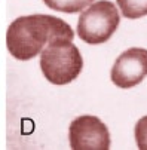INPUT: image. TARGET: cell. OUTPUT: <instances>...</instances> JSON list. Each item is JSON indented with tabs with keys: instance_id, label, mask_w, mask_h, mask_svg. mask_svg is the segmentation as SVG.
Returning a JSON list of instances; mask_svg holds the SVG:
<instances>
[{
	"instance_id": "6da1fadb",
	"label": "cell",
	"mask_w": 147,
	"mask_h": 150,
	"mask_svg": "<svg viewBox=\"0 0 147 150\" xmlns=\"http://www.w3.org/2000/svg\"><path fill=\"white\" fill-rule=\"evenodd\" d=\"M71 27L54 15H27L13 19L8 27L6 46L11 55L21 61H28L39 55L49 42L55 39L73 40Z\"/></svg>"
},
{
	"instance_id": "7a4b0ae2",
	"label": "cell",
	"mask_w": 147,
	"mask_h": 150,
	"mask_svg": "<svg viewBox=\"0 0 147 150\" xmlns=\"http://www.w3.org/2000/svg\"><path fill=\"white\" fill-rule=\"evenodd\" d=\"M40 69L54 85L73 82L83 69V58L70 39H55L40 52Z\"/></svg>"
},
{
	"instance_id": "3957f363",
	"label": "cell",
	"mask_w": 147,
	"mask_h": 150,
	"mask_svg": "<svg viewBox=\"0 0 147 150\" xmlns=\"http://www.w3.org/2000/svg\"><path fill=\"white\" fill-rule=\"evenodd\" d=\"M119 23L117 6L109 0H98L82 11L77 21V34L85 43L100 45L114 34Z\"/></svg>"
},
{
	"instance_id": "277c9868",
	"label": "cell",
	"mask_w": 147,
	"mask_h": 150,
	"mask_svg": "<svg viewBox=\"0 0 147 150\" xmlns=\"http://www.w3.org/2000/svg\"><path fill=\"white\" fill-rule=\"evenodd\" d=\"M70 146L74 150H107L110 132L97 116H79L69 129Z\"/></svg>"
},
{
	"instance_id": "5b68a950",
	"label": "cell",
	"mask_w": 147,
	"mask_h": 150,
	"mask_svg": "<svg viewBox=\"0 0 147 150\" xmlns=\"http://www.w3.org/2000/svg\"><path fill=\"white\" fill-rule=\"evenodd\" d=\"M147 76V49L131 48L122 52L112 67V82L120 89L137 86Z\"/></svg>"
},
{
	"instance_id": "8992f818",
	"label": "cell",
	"mask_w": 147,
	"mask_h": 150,
	"mask_svg": "<svg viewBox=\"0 0 147 150\" xmlns=\"http://www.w3.org/2000/svg\"><path fill=\"white\" fill-rule=\"evenodd\" d=\"M43 2L52 11L76 13V12H82L85 8H88L94 0H43Z\"/></svg>"
},
{
	"instance_id": "52a82bcc",
	"label": "cell",
	"mask_w": 147,
	"mask_h": 150,
	"mask_svg": "<svg viewBox=\"0 0 147 150\" xmlns=\"http://www.w3.org/2000/svg\"><path fill=\"white\" fill-rule=\"evenodd\" d=\"M117 6L125 18L137 19L147 15V0H117Z\"/></svg>"
},
{
	"instance_id": "ba28073f",
	"label": "cell",
	"mask_w": 147,
	"mask_h": 150,
	"mask_svg": "<svg viewBox=\"0 0 147 150\" xmlns=\"http://www.w3.org/2000/svg\"><path fill=\"white\" fill-rule=\"evenodd\" d=\"M135 141L138 149L147 150V116L141 117L135 123Z\"/></svg>"
}]
</instances>
